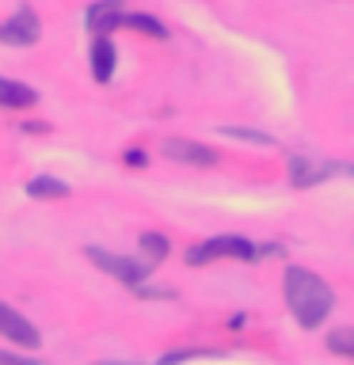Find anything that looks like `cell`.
Listing matches in <instances>:
<instances>
[{"label":"cell","instance_id":"obj_14","mask_svg":"<svg viewBox=\"0 0 354 365\" xmlns=\"http://www.w3.org/2000/svg\"><path fill=\"white\" fill-rule=\"evenodd\" d=\"M225 137H233V141H251V145H274L270 133H259V130H236V125H221Z\"/></svg>","mask_w":354,"mask_h":365},{"label":"cell","instance_id":"obj_7","mask_svg":"<svg viewBox=\"0 0 354 365\" xmlns=\"http://www.w3.org/2000/svg\"><path fill=\"white\" fill-rule=\"evenodd\" d=\"M122 4L118 0H96L88 11H84V23H88V31H91V38H107V34L114 27H122Z\"/></svg>","mask_w":354,"mask_h":365},{"label":"cell","instance_id":"obj_8","mask_svg":"<svg viewBox=\"0 0 354 365\" xmlns=\"http://www.w3.org/2000/svg\"><path fill=\"white\" fill-rule=\"evenodd\" d=\"M34 103H39V91H34L31 84L0 76V107H8V110H23V107H34Z\"/></svg>","mask_w":354,"mask_h":365},{"label":"cell","instance_id":"obj_3","mask_svg":"<svg viewBox=\"0 0 354 365\" xmlns=\"http://www.w3.org/2000/svg\"><path fill=\"white\" fill-rule=\"evenodd\" d=\"M84 255L96 262V267L103 274H111L114 282H122V285H145L148 278V270L153 267H145V262H137V259H126V255H114V251H103V247H84Z\"/></svg>","mask_w":354,"mask_h":365},{"label":"cell","instance_id":"obj_18","mask_svg":"<svg viewBox=\"0 0 354 365\" xmlns=\"http://www.w3.org/2000/svg\"><path fill=\"white\" fill-rule=\"evenodd\" d=\"M126 164H130V168H145L148 156L141 153V148H126Z\"/></svg>","mask_w":354,"mask_h":365},{"label":"cell","instance_id":"obj_9","mask_svg":"<svg viewBox=\"0 0 354 365\" xmlns=\"http://www.w3.org/2000/svg\"><path fill=\"white\" fill-rule=\"evenodd\" d=\"M114 61H118V50H114L111 38H91V76L99 84H107L114 76Z\"/></svg>","mask_w":354,"mask_h":365},{"label":"cell","instance_id":"obj_13","mask_svg":"<svg viewBox=\"0 0 354 365\" xmlns=\"http://www.w3.org/2000/svg\"><path fill=\"white\" fill-rule=\"evenodd\" d=\"M141 255H145V267L164 262L168 259V236L164 232H145L141 236Z\"/></svg>","mask_w":354,"mask_h":365},{"label":"cell","instance_id":"obj_2","mask_svg":"<svg viewBox=\"0 0 354 365\" xmlns=\"http://www.w3.org/2000/svg\"><path fill=\"white\" fill-rule=\"evenodd\" d=\"M217 259H240V262H251L259 259V247L244 236H213L206 244H194L187 247V262L191 267H206V262H217Z\"/></svg>","mask_w":354,"mask_h":365},{"label":"cell","instance_id":"obj_12","mask_svg":"<svg viewBox=\"0 0 354 365\" xmlns=\"http://www.w3.org/2000/svg\"><path fill=\"white\" fill-rule=\"evenodd\" d=\"M27 194H31V198H65L69 187L61 179H54V175H34L27 182Z\"/></svg>","mask_w":354,"mask_h":365},{"label":"cell","instance_id":"obj_19","mask_svg":"<svg viewBox=\"0 0 354 365\" xmlns=\"http://www.w3.org/2000/svg\"><path fill=\"white\" fill-rule=\"evenodd\" d=\"M96 365H137V361H96Z\"/></svg>","mask_w":354,"mask_h":365},{"label":"cell","instance_id":"obj_4","mask_svg":"<svg viewBox=\"0 0 354 365\" xmlns=\"http://www.w3.org/2000/svg\"><path fill=\"white\" fill-rule=\"evenodd\" d=\"M0 335H4L11 346H19V350H34L42 342L39 327H34L27 316H19L11 304H4V301H0Z\"/></svg>","mask_w":354,"mask_h":365},{"label":"cell","instance_id":"obj_5","mask_svg":"<svg viewBox=\"0 0 354 365\" xmlns=\"http://www.w3.org/2000/svg\"><path fill=\"white\" fill-rule=\"evenodd\" d=\"M39 34H42V23H39V16H34L27 4H23L11 19L0 23V42L4 46H34Z\"/></svg>","mask_w":354,"mask_h":365},{"label":"cell","instance_id":"obj_10","mask_svg":"<svg viewBox=\"0 0 354 365\" xmlns=\"http://www.w3.org/2000/svg\"><path fill=\"white\" fill-rule=\"evenodd\" d=\"M290 179H293V187H316V182L328 179V168L313 164L308 156H290Z\"/></svg>","mask_w":354,"mask_h":365},{"label":"cell","instance_id":"obj_15","mask_svg":"<svg viewBox=\"0 0 354 365\" xmlns=\"http://www.w3.org/2000/svg\"><path fill=\"white\" fill-rule=\"evenodd\" d=\"M194 358H217V350H176L168 358H160L156 365H183V361H194Z\"/></svg>","mask_w":354,"mask_h":365},{"label":"cell","instance_id":"obj_1","mask_svg":"<svg viewBox=\"0 0 354 365\" xmlns=\"http://www.w3.org/2000/svg\"><path fill=\"white\" fill-rule=\"evenodd\" d=\"M282 293H285V304H290L293 319L305 331L324 327V319L331 316V308H335V293H331V285L320 278V274L305 270V267H290V270H285Z\"/></svg>","mask_w":354,"mask_h":365},{"label":"cell","instance_id":"obj_16","mask_svg":"<svg viewBox=\"0 0 354 365\" xmlns=\"http://www.w3.org/2000/svg\"><path fill=\"white\" fill-rule=\"evenodd\" d=\"M328 346L335 350V354H350V358H354V331H331Z\"/></svg>","mask_w":354,"mask_h":365},{"label":"cell","instance_id":"obj_11","mask_svg":"<svg viewBox=\"0 0 354 365\" xmlns=\"http://www.w3.org/2000/svg\"><path fill=\"white\" fill-rule=\"evenodd\" d=\"M122 27L141 31V34H148V38H168V27H164V23L153 19V16H145V11H126V16H122Z\"/></svg>","mask_w":354,"mask_h":365},{"label":"cell","instance_id":"obj_17","mask_svg":"<svg viewBox=\"0 0 354 365\" xmlns=\"http://www.w3.org/2000/svg\"><path fill=\"white\" fill-rule=\"evenodd\" d=\"M0 365H46V361L27 358V354H16V350H0Z\"/></svg>","mask_w":354,"mask_h":365},{"label":"cell","instance_id":"obj_6","mask_svg":"<svg viewBox=\"0 0 354 365\" xmlns=\"http://www.w3.org/2000/svg\"><path fill=\"white\" fill-rule=\"evenodd\" d=\"M164 156L179 160V164H194V168H213L217 164L213 148H206L198 141H187V137H168V141H164Z\"/></svg>","mask_w":354,"mask_h":365}]
</instances>
